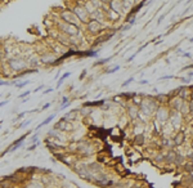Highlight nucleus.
<instances>
[{"label":"nucleus","instance_id":"obj_38","mask_svg":"<svg viewBox=\"0 0 193 188\" xmlns=\"http://www.w3.org/2000/svg\"><path fill=\"white\" fill-rule=\"evenodd\" d=\"M118 68H120V67H118V66H117V67H115V68H112V70H109L108 72H109V74H113V72H116V71L118 70Z\"/></svg>","mask_w":193,"mask_h":188},{"label":"nucleus","instance_id":"obj_8","mask_svg":"<svg viewBox=\"0 0 193 188\" xmlns=\"http://www.w3.org/2000/svg\"><path fill=\"white\" fill-rule=\"evenodd\" d=\"M102 22L99 21H95V19H90L89 22L86 23V29L89 32H92V34H98L99 31L102 30Z\"/></svg>","mask_w":193,"mask_h":188},{"label":"nucleus","instance_id":"obj_16","mask_svg":"<svg viewBox=\"0 0 193 188\" xmlns=\"http://www.w3.org/2000/svg\"><path fill=\"white\" fill-rule=\"evenodd\" d=\"M179 92H180V94H179L178 97H180V98L183 99V101L188 99V98H189V95H191V90H189L188 88H186V87L180 88V89H179Z\"/></svg>","mask_w":193,"mask_h":188},{"label":"nucleus","instance_id":"obj_26","mask_svg":"<svg viewBox=\"0 0 193 188\" xmlns=\"http://www.w3.org/2000/svg\"><path fill=\"white\" fill-rule=\"evenodd\" d=\"M131 187V184H122V183H117V184H115V186H112L111 188H130Z\"/></svg>","mask_w":193,"mask_h":188},{"label":"nucleus","instance_id":"obj_34","mask_svg":"<svg viewBox=\"0 0 193 188\" xmlns=\"http://www.w3.org/2000/svg\"><path fill=\"white\" fill-rule=\"evenodd\" d=\"M133 80H134V79H133V77H130V79H129V80H126V81H125V82H124V84H122V87H126V85H128V84H130V82H131V81H133Z\"/></svg>","mask_w":193,"mask_h":188},{"label":"nucleus","instance_id":"obj_22","mask_svg":"<svg viewBox=\"0 0 193 188\" xmlns=\"http://www.w3.org/2000/svg\"><path fill=\"white\" fill-rule=\"evenodd\" d=\"M12 84H14L16 88H18V89H22L24 85L30 84V80H23V81H16L14 80V81H12Z\"/></svg>","mask_w":193,"mask_h":188},{"label":"nucleus","instance_id":"obj_5","mask_svg":"<svg viewBox=\"0 0 193 188\" xmlns=\"http://www.w3.org/2000/svg\"><path fill=\"white\" fill-rule=\"evenodd\" d=\"M53 129H57V130H60V131H63V133H68V131L76 130V128L73 126V123L65 120V119H60V120L58 121L56 125H54Z\"/></svg>","mask_w":193,"mask_h":188},{"label":"nucleus","instance_id":"obj_15","mask_svg":"<svg viewBox=\"0 0 193 188\" xmlns=\"http://www.w3.org/2000/svg\"><path fill=\"white\" fill-rule=\"evenodd\" d=\"M139 107L138 106H135V104H131V106H129V108H128V112H129V116H130L131 119H137L138 117V115H139Z\"/></svg>","mask_w":193,"mask_h":188},{"label":"nucleus","instance_id":"obj_13","mask_svg":"<svg viewBox=\"0 0 193 188\" xmlns=\"http://www.w3.org/2000/svg\"><path fill=\"white\" fill-rule=\"evenodd\" d=\"M79 110H72L71 112H68V113H66V116L63 119L65 120H67V121H71V123H73L75 120H77L79 117H81V116H79Z\"/></svg>","mask_w":193,"mask_h":188},{"label":"nucleus","instance_id":"obj_25","mask_svg":"<svg viewBox=\"0 0 193 188\" xmlns=\"http://www.w3.org/2000/svg\"><path fill=\"white\" fill-rule=\"evenodd\" d=\"M133 102H134L135 106H140L142 102H143V98L140 95H138V94H135V95L133 97Z\"/></svg>","mask_w":193,"mask_h":188},{"label":"nucleus","instance_id":"obj_4","mask_svg":"<svg viewBox=\"0 0 193 188\" xmlns=\"http://www.w3.org/2000/svg\"><path fill=\"white\" fill-rule=\"evenodd\" d=\"M60 19L66 23H71V25H75V26L80 27L81 26V22L79 21V18L75 16V13L72 12L71 9H66L63 12H60Z\"/></svg>","mask_w":193,"mask_h":188},{"label":"nucleus","instance_id":"obj_42","mask_svg":"<svg viewBox=\"0 0 193 188\" xmlns=\"http://www.w3.org/2000/svg\"><path fill=\"white\" fill-rule=\"evenodd\" d=\"M52 90H53V89H52V88H49V89H45V90H44V94H46V93H50Z\"/></svg>","mask_w":193,"mask_h":188},{"label":"nucleus","instance_id":"obj_18","mask_svg":"<svg viewBox=\"0 0 193 188\" xmlns=\"http://www.w3.org/2000/svg\"><path fill=\"white\" fill-rule=\"evenodd\" d=\"M145 142V137L144 134H139V135H135L134 137V144L137 146H143Z\"/></svg>","mask_w":193,"mask_h":188},{"label":"nucleus","instance_id":"obj_14","mask_svg":"<svg viewBox=\"0 0 193 188\" xmlns=\"http://www.w3.org/2000/svg\"><path fill=\"white\" fill-rule=\"evenodd\" d=\"M109 8H111L112 10H115L116 13H118V14H120L121 10L124 9L122 1H116V0H113V1H109Z\"/></svg>","mask_w":193,"mask_h":188},{"label":"nucleus","instance_id":"obj_29","mask_svg":"<svg viewBox=\"0 0 193 188\" xmlns=\"http://www.w3.org/2000/svg\"><path fill=\"white\" fill-rule=\"evenodd\" d=\"M30 123H31V120H24V121H23V123H21V124H19V125H18V128H23V126L29 125V124H30Z\"/></svg>","mask_w":193,"mask_h":188},{"label":"nucleus","instance_id":"obj_30","mask_svg":"<svg viewBox=\"0 0 193 188\" xmlns=\"http://www.w3.org/2000/svg\"><path fill=\"white\" fill-rule=\"evenodd\" d=\"M30 93H31L30 90H26V92H23L22 94H19V95H18V98H23V97H26V95H30Z\"/></svg>","mask_w":193,"mask_h":188},{"label":"nucleus","instance_id":"obj_40","mask_svg":"<svg viewBox=\"0 0 193 188\" xmlns=\"http://www.w3.org/2000/svg\"><path fill=\"white\" fill-rule=\"evenodd\" d=\"M174 76H162V77H160V80H166V79H173Z\"/></svg>","mask_w":193,"mask_h":188},{"label":"nucleus","instance_id":"obj_20","mask_svg":"<svg viewBox=\"0 0 193 188\" xmlns=\"http://www.w3.org/2000/svg\"><path fill=\"white\" fill-rule=\"evenodd\" d=\"M143 131H144V124H143V123H139L138 125H135V128H134V134H135V135L143 134Z\"/></svg>","mask_w":193,"mask_h":188},{"label":"nucleus","instance_id":"obj_37","mask_svg":"<svg viewBox=\"0 0 193 188\" xmlns=\"http://www.w3.org/2000/svg\"><path fill=\"white\" fill-rule=\"evenodd\" d=\"M12 84V82H9V81H1V80H0V85H10Z\"/></svg>","mask_w":193,"mask_h":188},{"label":"nucleus","instance_id":"obj_23","mask_svg":"<svg viewBox=\"0 0 193 188\" xmlns=\"http://www.w3.org/2000/svg\"><path fill=\"white\" fill-rule=\"evenodd\" d=\"M183 169L188 173H192L193 171V161H187L183 164Z\"/></svg>","mask_w":193,"mask_h":188},{"label":"nucleus","instance_id":"obj_2","mask_svg":"<svg viewBox=\"0 0 193 188\" xmlns=\"http://www.w3.org/2000/svg\"><path fill=\"white\" fill-rule=\"evenodd\" d=\"M58 29L63 32L65 35L70 37H76V36H81V31H80V27L75 26V25H71V23H66V22H60L58 25Z\"/></svg>","mask_w":193,"mask_h":188},{"label":"nucleus","instance_id":"obj_21","mask_svg":"<svg viewBox=\"0 0 193 188\" xmlns=\"http://www.w3.org/2000/svg\"><path fill=\"white\" fill-rule=\"evenodd\" d=\"M54 117H56V115H50V116H49V117H46L45 120L43 121V123H41V124H39V125L36 126V131H37L39 129L41 128V126H44V125H48V124L50 123V121H53V119H54Z\"/></svg>","mask_w":193,"mask_h":188},{"label":"nucleus","instance_id":"obj_12","mask_svg":"<svg viewBox=\"0 0 193 188\" xmlns=\"http://www.w3.org/2000/svg\"><path fill=\"white\" fill-rule=\"evenodd\" d=\"M183 103H184V101L180 98V97H174L173 98V101H171V106H173V108H174V111H180V108H181V106H183Z\"/></svg>","mask_w":193,"mask_h":188},{"label":"nucleus","instance_id":"obj_3","mask_svg":"<svg viewBox=\"0 0 193 188\" xmlns=\"http://www.w3.org/2000/svg\"><path fill=\"white\" fill-rule=\"evenodd\" d=\"M71 10L75 13V16L79 18V21L81 22V23H88V22L90 21L89 13L86 12L84 4H80V1H77V5H75V7H73V9H71Z\"/></svg>","mask_w":193,"mask_h":188},{"label":"nucleus","instance_id":"obj_19","mask_svg":"<svg viewBox=\"0 0 193 188\" xmlns=\"http://www.w3.org/2000/svg\"><path fill=\"white\" fill-rule=\"evenodd\" d=\"M107 18L111 19V21H117V19L120 18V14H118V13H116L115 10L109 9L108 12H107Z\"/></svg>","mask_w":193,"mask_h":188},{"label":"nucleus","instance_id":"obj_1","mask_svg":"<svg viewBox=\"0 0 193 188\" xmlns=\"http://www.w3.org/2000/svg\"><path fill=\"white\" fill-rule=\"evenodd\" d=\"M7 63H8V67H9L10 70L14 71V72H18V74L23 72L24 70L30 68L27 61H24L23 58H21V57L9 58V59H7Z\"/></svg>","mask_w":193,"mask_h":188},{"label":"nucleus","instance_id":"obj_33","mask_svg":"<svg viewBox=\"0 0 193 188\" xmlns=\"http://www.w3.org/2000/svg\"><path fill=\"white\" fill-rule=\"evenodd\" d=\"M37 144H39V143H34V144H32V146H30V147L27 148V150H29V151H34L35 148H36V146H37Z\"/></svg>","mask_w":193,"mask_h":188},{"label":"nucleus","instance_id":"obj_39","mask_svg":"<svg viewBox=\"0 0 193 188\" xmlns=\"http://www.w3.org/2000/svg\"><path fill=\"white\" fill-rule=\"evenodd\" d=\"M8 103V99H5V101H1L0 102V107H3V106H5V104Z\"/></svg>","mask_w":193,"mask_h":188},{"label":"nucleus","instance_id":"obj_31","mask_svg":"<svg viewBox=\"0 0 193 188\" xmlns=\"http://www.w3.org/2000/svg\"><path fill=\"white\" fill-rule=\"evenodd\" d=\"M50 106H52L50 103H46V104H44V107H41V108L39 110V111H44V110H48V108H49V107H50Z\"/></svg>","mask_w":193,"mask_h":188},{"label":"nucleus","instance_id":"obj_11","mask_svg":"<svg viewBox=\"0 0 193 188\" xmlns=\"http://www.w3.org/2000/svg\"><path fill=\"white\" fill-rule=\"evenodd\" d=\"M184 140H186V134H184L183 131L176 133L173 138V142H174V146H175V147H180L184 143Z\"/></svg>","mask_w":193,"mask_h":188},{"label":"nucleus","instance_id":"obj_35","mask_svg":"<svg viewBox=\"0 0 193 188\" xmlns=\"http://www.w3.org/2000/svg\"><path fill=\"white\" fill-rule=\"evenodd\" d=\"M189 111L193 112V99H191V101H189Z\"/></svg>","mask_w":193,"mask_h":188},{"label":"nucleus","instance_id":"obj_17","mask_svg":"<svg viewBox=\"0 0 193 188\" xmlns=\"http://www.w3.org/2000/svg\"><path fill=\"white\" fill-rule=\"evenodd\" d=\"M26 188H45V186L41 181H31L26 186Z\"/></svg>","mask_w":193,"mask_h":188},{"label":"nucleus","instance_id":"obj_32","mask_svg":"<svg viewBox=\"0 0 193 188\" xmlns=\"http://www.w3.org/2000/svg\"><path fill=\"white\" fill-rule=\"evenodd\" d=\"M36 139H37V133H35V134L31 137V142H34V143H37V142H36Z\"/></svg>","mask_w":193,"mask_h":188},{"label":"nucleus","instance_id":"obj_44","mask_svg":"<svg viewBox=\"0 0 193 188\" xmlns=\"http://www.w3.org/2000/svg\"><path fill=\"white\" fill-rule=\"evenodd\" d=\"M191 148H192V150H193V139L191 140Z\"/></svg>","mask_w":193,"mask_h":188},{"label":"nucleus","instance_id":"obj_27","mask_svg":"<svg viewBox=\"0 0 193 188\" xmlns=\"http://www.w3.org/2000/svg\"><path fill=\"white\" fill-rule=\"evenodd\" d=\"M26 113H27V111H23V112L18 113V115H17V117H16V119H14V120H13V121H16V120H21V119H22V117H23V116H24V115H26Z\"/></svg>","mask_w":193,"mask_h":188},{"label":"nucleus","instance_id":"obj_6","mask_svg":"<svg viewBox=\"0 0 193 188\" xmlns=\"http://www.w3.org/2000/svg\"><path fill=\"white\" fill-rule=\"evenodd\" d=\"M58 57L54 52H44L40 54V62L44 65H56L58 62Z\"/></svg>","mask_w":193,"mask_h":188},{"label":"nucleus","instance_id":"obj_24","mask_svg":"<svg viewBox=\"0 0 193 188\" xmlns=\"http://www.w3.org/2000/svg\"><path fill=\"white\" fill-rule=\"evenodd\" d=\"M68 76H71V72H65V74H63V75L62 76H60V79L59 80H58V82H57V88H59L60 87V85H62L63 84V81H65V80L66 79H67V77Z\"/></svg>","mask_w":193,"mask_h":188},{"label":"nucleus","instance_id":"obj_43","mask_svg":"<svg viewBox=\"0 0 193 188\" xmlns=\"http://www.w3.org/2000/svg\"><path fill=\"white\" fill-rule=\"evenodd\" d=\"M183 57H186V58H189V57H191V54H189V53H183Z\"/></svg>","mask_w":193,"mask_h":188},{"label":"nucleus","instance_id":"obj_10","mask_svg":"<svg viewBox=\"0 0 193 188\" xmlns=\"http://www.w3.org/2000/svg\"><path fill=\"white\" fill-rule=\"evenodd\" d=\"M169 117H170L169 111H167L165 107H160V108H157V121H158L161 125L166 123Z\"/></svg>","mask_w":193,"mask_h":188},{"label":"nucleus","instance_id":"obj_7","mask_svg":"<svg viewBox=\"0 0 193 188\" xmlns=\"http://www.w3.org/2000/svg\"><path fill=\"white\" fill-rule=\"evenodd\" d=\"M151 106L154 107V106H157V103H156L154 101H152L151 98L143 99L142 104H140V107H142V111H143V113H145V115H152V113H153L154 111H156V110L151 108Z\"/></svg>","mask_w":193,"mask_h":188},{"label":"nucleus","instance_id":"obj_28","mask_svg":"<svg viewBox=\"0 0 193 188\" xmlns=\"http://www.w3.org/2000/svg\"><path fill=\"white\" fill-rule=\"evenodd\" d=\"M186 157H187V159H193V150H192V148H189V150H188Z\"/></svg>","mask_w":193,"mask_h":188},{"label":"nucleus","instance_id":"obj_36","mask_svg":"<svg viewBox=\"0 0 193 188\" xmlns=\"http://www.w3.org/2000/svg\"><path fill=\"white\" fill-rule=\"evenodd\" d=\"M43 89H44V85H40V87L36 88V89H35L34 92H35V93H37V92H40V90H43Z\"/></svg>","mask_w":193,"mask_h":188},{"label":"nucleus","instance_id":"obj_41","mask_svg":"<svg viewBox=\"0 0 193 188\" xmlns=\"http://www.w3.org/2000/svg\"><path fill=\"white\" fill-rule=\"evenodd\" d=\"M130 188H142V184H135V186H131Z\"/></svg>","mask_w":193,"mask_h":188},{"label":"nucleus","instance_id":"obj_9","mask_svg":"<svg viewBox=\"0 0 193 188\" xmlns=\"http://www.w3.org/2000/svg\"><path fill=\"white\" fill-rule=\"evenodd\" d=\"M59 160L65 165H67V166H73V165L77 162V159H76V156L73 153H65V155H62V156L59 157Z\"/></svg>","mask_w":193,"mask_h":188}]
</instances>
